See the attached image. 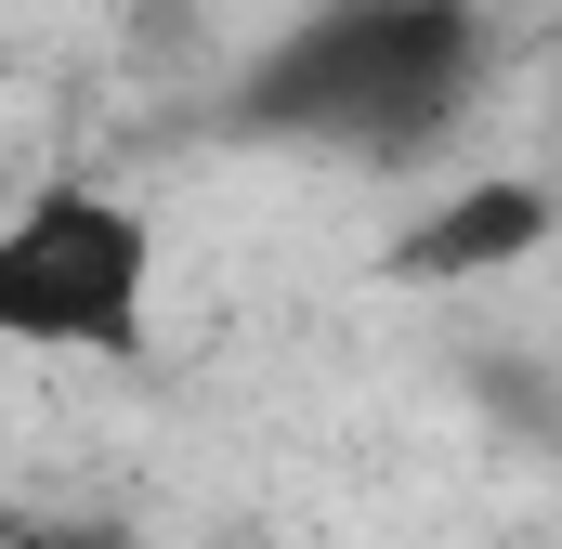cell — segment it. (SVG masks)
I'll return each instance as SVG.
<instances>
[{"label":"cell","instance_id":"obj_1","mask_svg":"<svg viewBox=\"0 0 562 549\" xmlns=\"http://www.w3.org/2000/svg\"><path fill=\"white\" fill-rule=\"evenodd\" d=\"M471 92H484V13L471 0H314L236 79V132L419 157L471 119Z\"/></svg>","mask_w":562,"mask_h":549},{"label":"cell","instance_id":"obj_2","mask_svg":"<svg viewBox=\"0 0 562 549\" xmlns=\"http://www.w3.org/2000/svg\"><path fill=\"white\" fill-rule=\"evenodd\" d=\"M0 340L66 367H144L157 354V223L119 183H26L0 210Z\"/></svg>","mask_w":562,"mask_h":549},{"label":"cell","instance_id":"obj_3","mask_svg":"<svg viewBox=\"0 0 562 549\" xmlns=\"http://www.w3.org/2000/svg\"><path fill=\"white\" fill-rule=\"evenodd\" d=\"M562 236V197L537 170H458L419 223L393 236V274L406 288H484V274H524Z\"/></svg>","mask_w":562,"mask_h":549},{"label":"cell","instance_id":"obj_4","mask_svg":"<svg viewBox=\"0 0 562 549\" xmlns=\"http://www.w3.org/2000/svg\"><path fill=\"white\" fill-rule=\"evenodd\" d=\"M0 549H132V537H119V524H53V511H26Z\"/></svg>","mask_w":562,"mask_h":549}]
</instances>
